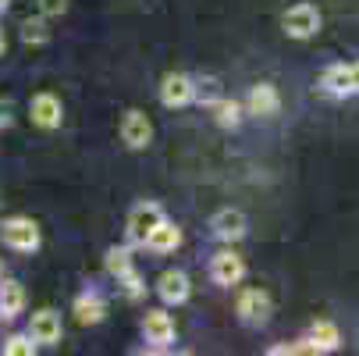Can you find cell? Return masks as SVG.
Listing matches in <instances>:
<instances>
[{
    "mask_svg": "<svg viewBox=\"0 0 359 356\" xmlns=\"http://www.w3.org/2000/svg\"><path fill=\"white\" fill-rule=\"evenodd\" d=\"M0 242L15 253H36L43 235L32 218H8V221H0Z\"/></svg>",
    "mask_w": 359,
    "mask_h": 356,
    "instance_id": "6da1fadb",
    "label": "cell"
},
{
    "mask_svg": "<svg viewBox=\"0 0 359 356\" xmlns=\"http://www.w3.org/2000/svg\"><path fill=\"white\" fill-rule=\"evenodd\" d=\"M164 221V207L161 203H135V207L128 211V221H125V235L132 246H146V239L153 235V228H157Z\"/></svg>",
    "mask_w": 359,
    "mask_h": 356,
    "instance_id": "7a4b0ae2",
    "label": "cell"
},
{
    "mask_svg": "<svg viewBox=\"0 0 359 356\" xmlns=\"http://www.w3.org/2000/svg\"><path fill=\"white\" fill-rule=\"evenodd\" d=\"M281 25H285V32H288L292 39H310V36H317V29H320V11H317L313 4H295V8L285 11Z\"/></svg>",
    "mask_w": 359,
    "mask_h": 356,
    "instance_id": "3957f363",
    "label": "cell"
},
{
    "mask_svg": "<svg viewBox=\"0 0 359 356\" xmlns=\"http://www.w3.org/2000/svg\"><path fill=\"white\" fill-rule=\"evenodd\" d=\"M121 139L128 150H146L153 143V121L146 118V111H125L121 118Z\"/></svg>",
    "mask_w": 359,
    "mask_h": 356,
    "instance_id": "277c9868",
    "label": "cell"
},
{
    "mask_svg": "<svg viewBox=\"0 0 359 356\" xmlns=\"http://www.w3.org/2000/svg\"><path fill=\"white\" fill-rule=\"evenodd\" d=\"M192 100H196V82H192L189 75L175 72V75H168V79L161 82V104H164V107L178 111V107H189Z\"/></svg>",
    "mask_w": 359,
    "mask_h": 356,
    "instance_id": "5b68a950",
    "label": "cell"
},
{
    "mask_svg": "<svg viewBox=\"0 0 359 356\" xmlns=\"http://www.w3.org/2000/svg\"><path fill=\"white\" fill-rule=\"evenodd\" d=\"M29 118H32V125H39V128H57L61 118H65V107H61V100H57L54 93H36V96L29 100Z\"/></svg>",
    "mask_w": 359,
    "mask_h": 356,
    "instance_id": "8992f818",
    "label": "cell"
},
{
    "mask_svg": "<svg viewBox=\"0 0 359 356\" xmlns=\"http://www.w3.org/2000/svg\"><path fill=\"white\" fill-rule=\"evenodd\" d=\"M142 335H146L149 345L168 349V345L175 342V321H171V314H164V310H146V317H142Z\"/></svg>",
    "mask_w": 359,
    "mask_h": 356,
    "instance_id": "52a82bcc",
    "label": "cell"
},
{
    "mask_svg": "<svg viewBox=\"0 0 359 356\" xmlns=\"http://www.w3.org/2000/svg\"><path fill=\"white\" fill-rule=\"evenodd\" d=\"M210 278H214L217 285H224V289L238 285V282L245 278V264H242V257H238V253H231V249L217 253V257L210 261Z\"/></svg>",
    "mask_w": 359,
    "mask_h": 356,
    "instance_id": "ba28073f",
    "label": "cell"
},
{
    "mask_svg": "<svg viewBox=\"0 0 359 356\" xmlns=\"http://www.w3.org/2000/svg\"><path fill=\"white\" fill-rule=\"evenodd\" d=\"M245 111L256 114V118H271V114H278V111H281V96H278V89H274L271 82H256V86L249 89V96H245Z\"/></svg>",
    "mask_w": 359,
    "mask_h": 356,
    "instance_id": "9c48e42d",
    "label": "cell"
},
{
    "mask_svg": "<svg viewBox=\"0 0 359 356\" xmlns=\"http://www.w3.org/2000/svg\"><path fill=\"white\" fill-rule=\"evenodd\" d=\"M245 228H249V221H245V214L235 211V207H224V211H217V214L210 218V232H214L221 242H238V239L245 235Z\"/></svg>",
    "mask_w": 359,
    "mask_h": 356,
    "instance_id": "30bf717a",
    "label": "cell"
},
{
    "mask_svg": "<svg viewBox=\"0 0 359 356\" xmlns=\"http://www.w3.org/2000/svg\"><path fill=\"white\" fill-rule=\"evenodd\" d=\"M238 317L245 324H264L271 317V296L264 289H245L238 296Z\"/></svg>",
    "mask_w": 359,
    "mask_h": 356,
    "instance_id": "8fae6325",
    "label": "cell"
},
{
    "mask_svg": "<svg viewBox=\"0 0 359 356\" xmlns=\"http://www.w3.org/2000/svg\"><path fill=\"white\" fill-rule=\"evenodd\" d=\"M61 331H65V328H61V317H57L54 310H46V307L29 317V335H32L39 345H57V342H61Z\"/></svg>",
    "mask_w": 359,
    "mask_h": 356,
    "instance_id": "7c38bea8",
    "label": "cell"
},
{
    "mask_svg": "<svg viewBox=\"0 0 359 356\" xmlns=\"http://www.w3.org/2000/svg\"><path fill=\"white\" fill-rule=\"evenodd\" d=\"M192 285H189V275L185 271H164L157 278V296L168 303V307H182V303L189 299Z\"/></svg>",
    "mask_w": 359,
    "mask_h": 356,
    "instance_id": "4fadbf2b",
    "label": "cell"
},
{
    "mask_svg": "<svg viewBox=\"0 0 359 356\" xmlns=\"http://www.w3.org/2000/svg\"><path fill=\"white\" fill-rule=\"evenodd\" d=\"M25 310V289L15 278H0V317L11 321Z\"/></svg>",
    "mask_w": 359,
    "mask_h": 356,
    "instance_id": "5bb4252c",
    "label": "cell"
},
{
    "mask_svg": "<svg viewBox=\"0 0 359 356\" xmlns=\"http://www.w3.org/2000/svg\"><path fill=\"white\" fill-rule=\"evenodd\" d=\"M75 317H79V324H100V321L107 317V303H104V296L93 292V289H86V292L75 299Z\"/></svg>",
    "mask_w": 359,
    "mask_h": 356,
    "instance_id": "9a60e30c",
    "label": "cell"
},
{
    "mask_svg": "<svg viewBox=\"0 0 359 356\" xmlns=\"http://www.w3.org/2000/svg\"><path fill=\"white\" fill-rule=\"evenodd\" d=\"M178 246H182V228L171 225L168 218L153 228V235L146 239V249H153V253H175Z\"/></svg>",
    "mask_w": 359,
    "mask_h": 356,
    "instance_id": "2e32d148",
    "label": "cell"
},
{
    "mask_svg": "<svg viewBox=\"0 0 359 356\" xmlns=\"http://www.w3.org/2000/svg\"><path fill=\"white\" fill-rule=\"evenodd\" d=\"M320 86H324V93H331V96H352L355 89H352V65H331L324 75H320Z\"/></svg>",
    "mask_w": 359,
    "mask_h": 356,
    "instance_id": "e0dca14e",
    "label": "cell"
},
{
    "mask_svg": "<svg viewBox=\"0 0 359 356\" xmlns=\"http://www.w3.org/2000/svg\"><path fill=\"white\" fill-rule=\"evenodd\" d=\"M310 342H313L317 352H334V349L341 345V335H338V328H334L331 321H317V324L310 328Z\"/></svg>",
    "mask_w": 359,
    "mask_h": 356,
    "instance_id": "ac0fdd59",
    "label": "cell"
},
{
    "mask_svg": "<svg viewBox=\"0 0 359 356\" xmlns=\"http://www.w3.org/2000/svg\"><path fill=\"white\" fill-rule=\"evenodd\" d=\"M104 268H107V275H114V278H125L128 271H135V268H132V253H128V246H111Z\"/></svg>",
    "mask_w": 359,
    "mask_h": 356,
    "instance_id": "d6986e66",
    "label": "cell"
},
{
    "mask_svg": "<svg viewBox=\"0 0 359 356\" xmlns=\"http://www.w3.org/2000/svg\"><path fill=\"white\" fill-rule=\"evenodd\" d=\"M46 39H50L46 15H39V18H25V22H22V43H25V46H43Z\"/></svg>",
    "mask_w": 359,
    "mask_h": 356,
    "instance_id": "ffe728a7",
    "label": "cell"
},
{
    "mask_svg": "<svg viewBox=\"0 0 359 356\" xmlns=\"http://www.w3.org/2000/svg\"><path fill=\"white\" fill-rule=\"evenodd\" d=\"M36 345H39V342L25 331V335H8L4 345H0V352H4V356H32Z\"/></svg>",
    "mask_w": 359,
    "mask_h": 356,
    "instance_id": "44dd1931",
    "label": "cell"
},
{
    "mask_svg": "<svg viewBox=\"0 0 359 356\" xmlns=\"http://www.w3.org/2000/svg\"><path fill=\"white\" fill-rule=\"evenodd\" d=\"M214 114H217V125L235 128V125L242 121V104H235V100H217V104H214Z\"/></svg>",
    "mask_w": 359,
    "mask_h": 356,
    "instance_id": "7402d4cb",
    "label": "cell"
},
{
    "mask_svg": "<svg viewBox=\"0 0 359 356\" xmlns=\"http://www.w3.org/2000/svg\"><path fill=\"white\" fill-rule=\"evenodd\" d=\"M118 285L125 289V296H128V299H139V296L146 292V285H142V278H139L135 271H128L125 278H118Z\"/></svg>",
    "mask_w": 359,
    "mask_h": 356,
    "instance_id": "603a6c76",
    "label": "cell"
},
{
    "mask_svg": "<svg viewBox=\"0 0 359 356\" xmlns=\"http://www.w3.org/2000/svg\"><path fill=\"white\" fill-rule=\"evenodd\" d=\"M68 11V0H39V15L46 18H61Z\"/></svg>",
    "mask_w": 359,
    "mask_h": 356,
    "instance_id": "cb8c5ba5",
    "label": "cell"
},
{
    "mask_svg": "<svg viewBox=\"0 0 359 356\" xmlns=\"http://www.w3.org/2000/svg\"><path fill=\"white\" fill-rule=\"evenodd\" d=\"M352 89H355V96H359V61L352 65Z\"/></svg>",
    "mask_w": 359,
    "mask_h": 356,
    "instance_id": "d4e9b609",
    "label": "cell"
},
{
    "mask_svg": "<svg viewBox=\"0 0 359 356\" xmlns=\"http://www.w3.org/2000/svg\"><path fill=\"white\" fill-rule=\"evenodd\" d=\"M4 50H8V36H4V29H0V58H4Z\"/></svg>",
    "mask_w": 359,
    "mask_h": 356,
    "instance_id": "484cf974",
    "label": "cell"
},
{
    "mask_svg": "<svg viewBox=\"0 0 359 356\" xmlns=\"http://www.w3.org/2000/svg\"><path fill=\"white\" fill-rule=\"evenodd\" d=\"M8 8H11V0H0V15H4Z\"/></svg>",
    "mask_w": 359,
    "mask_h": 356,
    "instance_id": "4316f807",
    "label": "cell"
},
{
    "mask_svg": "<svg viewBox=\"0 0 359 356\" xmlns=\"http://www.w3.org/2000/svg\"><path fill=\"white\" fill-rule=\"evenodd\" d=\"M0 125H8V114H0Z\"/></svg>",
    "mask_w": 359,
    "mask_h": 356,
    "instance_id": "83f0119b",
    "label": "cell"
}]
</instances>
